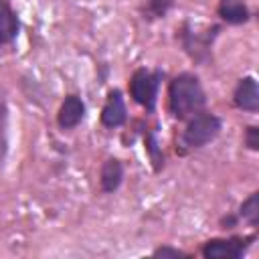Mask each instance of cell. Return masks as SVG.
Wrapping results in <instances>:
<instances>
[{
  "label": "cell",
  "instance_id": "9a60e30c",
  "mask_svg": "<svg viewBox=\"0 0 259 259\" xmlns=\"http://www.w3.org/2000/svg\"><path fill=\"white\" fill-rule=\"evenodd\" d=\"M245 146L253 152L259 150V127L257 125H247L245 130Z\"/></svg>",
  "mask_w": 259,
  "mask_h": 259
},
{
  "label": "cell",
  "instance_id": "9c48e42d",
  "mask_svg": "<svg viewBox=\"0 0 259 259\" xmlns=\"http://www.w3.org/2000/svg\"><path fill=\"white\" fill-rule=\"evenodd\" d=\"M123 180V164L117 158H107L99 172V184L103 192H115Z\"/></svg>",
  "mask_w": 259,
  "mask_h": 259
},
{
  "label": "cell",
  "instance_id": "2e32d148",
  "mask_svg": "<svg viewBox=\"0 0 259 259\" xmlns=\"http://www.w3.org/2000/svg\"><path fill=\"white\" fill-rule=\"evenodd\" d=\"M152 255H154V257H162V259H164V257H174V259H176V257H188L184 251L174 249V247H168V245L154 249V251H152Z\"/></svg>",
  "mask_w": 259,
  "mask_h": 259
},
{
  "label": "cell",
  "instance_id": "6da1fadb",
  "mask_svg": "<svg viewBox=\"0 0 259 259\" xmlns=\"http://www.w3.org/2000/svg\"><path fill=\"white\" fill-rule=\"evenodd\" d=\"M206 103L200 79L192 73L176 75L168 85V107L176 119H188L196 115Z\"/></svg>",
  "mask_w": 259,
  "mask_h": 259
},
{
  "label": "cell",
  "instance_id": "4fadbf2b",
  "mask_svg": "<svg viewBox=\"0 0 259 259\" xmlns=\"http://www.w3.org/2000/svg\"><path fill=\"white\" fill-rule=\"evenodd\" d=\"M146 152L150 154V160H152V166H154V172H160L164 168V152L158 144V138H156V132L150 130L146 134Z\"/></svg>",
  "mask_w": 259,
  "mask_h": 259
},
{
  "label": "cell",
  "instance_id": "8992f818",
  "mask_svg": "<svg viewBox=\"0 0 259 259\" xmlns=\"http://www.w3.org/2000/svg\"><path fill=\"white\" fill-rule=\"evenodd\" d=\"M127 119V109H125V101L121 97L119 89H111L107 93V99L103 103L101 109V123L105 127H119L123 125Z\"/></svg>",
  "mask_w": 259,
  "mask_h": 259
},
{
  "label": "cell",
  "instance_id": "7c38bea8",
  "mask_svg": "<svg viewBox=\"0 0 259 259\" xmlns=\"http://www.w3.org/2000/svg\"><path fill=\"white\" fill-rule=\"evenodd\" d=\"M172 6H174V0H144L140 6V12L146 20H158V18H164Z\"/></svg>",
  "mask_w": 259,
  "mask_h": 259
},
{
  "label": "cell",
  "instance_id": "277c9868",
  "mask_svg": "<svg viewBox=\"0 0 259 259\" xmlns=\"http://www.w3.org/2000/svg\"><path fill=\"white\" fill-rule=\"evenodd\" d=\"M219 30H221V26H217V24L206 30H196L190 26V22H184L178 36H180L184 51L190 55V59L196 63H204L210 57V45L217 38Z\"/></svg>",
  "mask_w": 259,
  "mask_h": 259
},
{
  "label": "cell",
  "instance_id": "52a82bcc",
  "mask_svg": "<svg viewBox=\"0 0 259 259\" xmlns=\"http://www.w3.org/2000/svg\"><path fill=\"white\" fill-rule=\"evenodd\" d=\"M233 103L235 107L243 111H251V113L259 109V87H257L255 77L247 75L237 83L235 93H233Z\"/></svg>",
  "mask_w": 259,
  "mask_h": 259
},
{
  "label": "cell",
  "instance_id": "e0dca14e",
  "mask_svg": "<svg viewBox=\"0 0 259 259\" xmlns=\"http://www.w3.org/2000/svg\"><path fill=\"white\" fill-rule=\"evenodd\" d=\"M237 223H239V217H235V214H227V217H223L221 219V229H235L237 227Z\"/></svg>",
  "mask_w": 259,
  "mask_h": 259
},
{
  "label": "cell",
  "instance_id": "8fae6325",
  "mask_svg": "<svg viewBox=\"0 0 259 259\" xmlns=\"http://www.w3.org/2000/svg\"><path fill=\"white\" fill-rule=\"evenodd\" d=\"M219 16L227 24H243L249 20V8L243 0H219Z\"/></svg>",
  "mask_w": 259,
  "mask_h": 259
},
{
  "label": "cell",
  "instance_id": "3957f363",
  "mask_svg": "<svg viewBox=\"0 0 259 259\" xmlns=\"http://www.w3.org/2000/svg\"><path fill=\"white\" fill-rule=\"evenodd\" d=\"M162 71H148V69H136L134 75L130 77V95L138 105H142L146 111L156 109V99H158V87H160Z\"/></svg>",
  "mask_w": 259,
  "mask_h": 259
},
{
  "label": "cell",
  "instance_id": "5b68a950",
  "mask_svg": "<svg viewBox=\"0 0 259 259\" xmlns=\"http://www.w3.org/2000/svg\"><path fill=\"white\" fill-rule=\"evenodd\" d=\"M255 235L229 237V239H208L202 245V257L206 259H241L253 245Z\"/></svg>",
  "mask_w": 259,
  "mask_h": 259
},
{
  "label": "cell",
  "instance_id": "7a4b0ae2",
  "mask_svg": "<svg viewBox=\"0 0 259 259\" xmlns=\"http://www.w3.org/2000/svg\"><path fill=\"white\" fill-rule=\"evenodd\" d=\"M221 127H223V121L219 115L214 113H196L188 119L182 136H180V146L184 150H198L202 146H206L208 142H212L219 134H221Z\"/></svg>",
  "mask_w": 259,
  "mask_h": 259
},
{
  "label": "cell",
  "instance_id": "ba28073f",
  "mask_svg": "<svg viewBox=\"0 0 259 259\" xmlns=\"http://www.w3.org/2000/svg\"><path fill=\"white\" fill-rule=\"evenodd\" d=\"M85 117V103L81 97L77 95H67L59 107L57 113V121L63 130H73L77 127Z\"/></svg>",
  "mask_w": 259,
  "mask_h": 259
},
{
  "label": "cell",
  "instance_id": "30bf717a",
  "mask_svg": "<svg viewBox=\"0 0 259 259\" xmlns=\"http://www.w3.org/2000/svg\"><path fill=\"white\" fill-rule=\"evenodd\" d=\"M20 30V22L16 12L10 8L6 0H0V45L12 42Z\"/></svg>",
  "mask_w": 259,
  "mask_h": 259
},
{
  "label": "cell",
  "instance_id": "5bb4252c",
  "mask_svg": "<svg viewBox=\"0 0 259 259\" xmlns=\"http://www.w3.org/2000/svg\"><path fill=\"white\" fill-rule=\"evenodd\" d=\"M239 217H243L251 227L259 225V192H253L249 194V198L243 200L239 208Z\"/></svg>",
  "mask_w": 259,
  "mask_h": 259
}]
</instances>
